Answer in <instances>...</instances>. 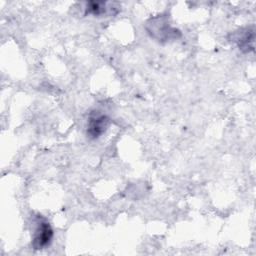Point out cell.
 <instances>
[{"instance_id": "1", "label": "cell", "mask_w": 256, "mask_h": 256, "mask_svg": "<svg viewBox=\"0 0 256 256\" xmlns=\"http://www.w3.org/2000/svg\"><path fill=\"white\" fill-rule=\"evenodd\" d=\"M108 126L109 118L98 111H94L88 118L87 135L91 139H96L106 132Z\"/></svg>"}, {"instance_id": "2", "label": "cell", "mask_w": 256, "mask_h": 256, "mask_svg": "<svg viewBox=\"0 0 256 256\" xmlns=\"http://www.w3.org/2000/svg\"><path fill=\"white\" fill-rule=\"evenodd\" d=\"M52 237H53V230L50 224L45 220H41L38 223V226L34 234L33 242H32L34 249L40 250L48 246L52 240Z\"/></svg>"}, {"instance_id": "3", "label": "cell", "mask_w": 256, "mask_h": 256, "mask_svg": "<svg viewBox=\"0 0 256 256\" xmlns=\"http://www.w3.org/2000/svg\"><path fill=\"white\" fill-rule=\"evenodd\" d=\"M253 44H254V32L247 30L239 38V47L242 50L249 51V50H253Z\"/></svg>"}]
</instances>
